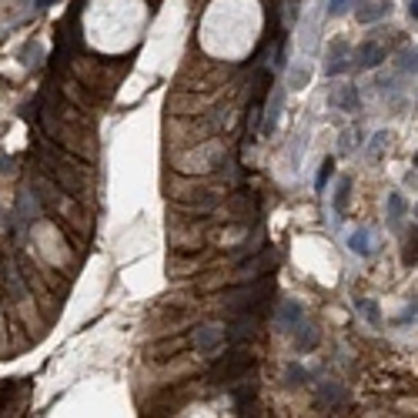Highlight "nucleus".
Masks as SVG:
<instances>
[{
    "instance_id": "3",
    "label": "nucleus",
    "mask_w": 418,
    "mask_h": 418,
    "mask_svg": "<svg viewBox=\"0 0 418 418\" xmlns=\"http://www.w3.org/2000/svg\"><path fill=\"white\" fill-rule=\"evenodd\" d=\"M218 355H221V351H218ZM251 368H254V351H251L247 345H231L228 351L218 358L214 375H211V378L218 381V385H228L231 378L245 375V372H251Z\"/></svg>"
},
{
    "instance_id": "24",
    "label": "nucleus",
    "mask_w": 418,
    "mask_h": 418,
    "mask_svg": "<svg viewBox=\"0 0 418 418\" xmlns=\"http://www.w3.org/2000/svg\"><path fill=\"white\" fill-rule=\"evenodd\" d=\"M388 141H392V137L385 131L375 134V137H372V148H368V157H372V161H381V154L388 151Z\"/></svg>"
},
{
    "instance_id": "23",
    "label": "nucleus",
    "mask_w": 418,
    "mask_h": 418,
    "mask_svg": "<svg viewBox=\"0 0 418 418\" xmlns=\"http://www.w3.org/2000/svg\"><path fill=\"white\" fill-rule=\"evenodd\" d=\"M308 77H311V67H308V64H298V67L288 74V87H291V91H302L304 84H308Z\"/></svg>"
},
{
    "instance_id": "12",
    "label": "nucleus",
    "mask_w": 418,
    "mask_h": 418,
    "mask_svg": "<svg viewBox=\"0 0 418 418\" xmlns=\"http://www.w3.org/2000/svg\"><path fill=\"white\" fill-rule=\"evenodd\" d=\"M328 104L331 107H338L345 114H358L361 111V94L355 84H342V87H335L331 94H328Z\"/></svg>"
},
{
    "instance_id": "4",
    "label": "nucleus",
    "mask_w": 418,
    "mask_h": 418,
    "mask_svg": "<svg viewBox=\"0 0 418 418\" xmlns=\"http://www.w3.org/2000/svg\"><path fill=\"white\" fill-rule=\"evenodd\" d=\"M278 265H281V251H275V247L251 251V254H245V261L234 268V281H254V278H265V275H271Z\"/></svg>"
},
{
    "instance_id": "17",
    "label": "nucleus",
    "mask_w": 418,
    "mask_h": 418,
    "mask_svg": "<svg viewBox=\"0 0 418 418\" xmlns=\"http://www.w3.org/2000/svg\"><path fill=\"white\" fill-rule=\"evenodd\" d=\"M348 247H351L358 258H372V254H375V238H372V231L355 228L351 234H348Z\"/></svg>"
},
{
    "instance_id": "8",
    "label": "nucleus",
    "mask_w": 418,
    "mask_h": 418,
    "mask_svg": "<svg viewBox=\"0 0 418 418\" xmlns=\"http://www.w3.org/2000/svg\"><path fill=\"white\" fill-rule=\"evenodd\" d=\"M194 348H198V355L214 358L225 348V324H198L194 328Z\"/></svg>"
},
{
    "instance_id": "15",
    "label": "nucleus",
    "mask_w": 418,
    "mask_h": 418,
    "mask_svg": "<svg viewBox=\"0 0 418 418\" xmlns=\"http://www.w3.org/2000/svg\"><path fill=\"white\" fill-rule=\"evenodd\" d=\"M405 214H408V201L401 198L399 191H392V194L385 198V225H388V228H401Z\"/></svg>"
},
{
    "instance_id": "19",
    "label": "nucleus",
    "mask_w": 418,
    "mask_h": 418,
    "mask_svg": "<svg viewBox=\"0 0 418 418\" xmlns=\"http://www.w3.org/2000/svg\"><path fill=\"white\" fill-rule=\"evenodd\" d=\"M348 198H351V177H342V181H338V191H335V214H345V211H348Z\"/></svg>"
},
{
    "instance_id": "7",
    "label": "nucleus",
    "mask_w": 418,
    "mask_h": 418,
    "mask_svg": "<svg viewBox=\"0 0 418 418\" xmlns=\"http://www.w3.org/2000/svg\"><path fill=\"white\" fill-rule=\"evenodd\" d=\"M385 58H388V51H385V44L375 37L361 40L358 47H351V67H365V71H375V67H381L385 64Z\"/></svg>"
},
{
    "instance_id": "16",
    "label": "nucleus",
    "mask_w": 418,
    "mask_h": 418,
    "mask_svg": "<svg viewBox=\"0 0 418 418\" xmlns=\"http://www.w3.org/2000/svg\"><path fill=\"white\" fill-rule=\"evenodd\" d=\"M275 304H278V302H275ZM298 318H304V304L295 302V298L281 302V304H278V311H275V322H278L281 331H291V324L298 322Z\"/></svg>"
},
{
    "instance_id": "13",
    "label": "nucleus",
    "mask_w": 418,
    "mask_h": 418,
    "mask_svg": "<svg viewBox=\"0 0 418 418\" xmlns=\"http://www.w3.org/2000/svg\"><path fill=\"white\" fill-rule=\"evenodd\" d=\"M388 14H392V0H358V10H355L358 24H378Z\"/></svg>"
},
{
    "instance_id": "1",
    "label": "nucleus",
    "mask_w": 418,
    "mask_h": 418,
    "mask_svg": "<svg viewBox=\"0 0 418 418\" xmlns=\"http://www.w3.org/2000/svg\"><path fill=\"white\" fill-rule=\"evenodd\" d=\"M40 164H44L47 177H51L64 194H71L74 201H84V194H87V174L91 171L77 161L74 154H67L64 148L54 151V148L47 144V148H40Z\"/></svg>"
},
{
    "instance_id": "20",
    "label": "nucleus",
    "mask_w": 418,
    "mask_h": 418,
    "mask_svg": "<svg viewBox=\"0 0 418 418\" xmlns=\"http://www.w3.org/2000/svg\"><path fill=\"white\" fill-rule=\"evenodd\" d=\"M278 10H281V7H278ZM298 14H302V0H285V10L278 14L281 27H295V24H298Z\"/></svg>"
},
{
    "instance_id": "14",
    "label": "nucleus",
    "mask_w": 418,
    "mask_h": 418,
    "mask_svg": "<svg viewBox=\"0 0 418 418\" xmlns=\"http://www.w3.org/2000/svg\"><path fill=\"white\" fill-rule=\"evenodd\" d=\"M345 401H348V392H345V385H338V381H322L318 385V405L322 408H342Z\"/></svg>"
},
{
    "instance_id": "9",
    "label": "nucleus",
    "mask_w": 418,
    "mask_h": 418,
    "mask_svg": "<svg viewBox=\"0 0 418 418\" xmlns=\"http://www.w3.org/2000/svg\"><path fill=\"white\" fill-rule=\"evenodd\" d=\"M291 342H295V351H315L318 345H322V331H318V324L308 322V318H298V322L291 324Z\"/></svg>"
},
{
    "instance_id": "18",
    "label": "nucleus",
    "mask_w": 418,
    "mask_h": 418,
    "mask_svg": "<svg viewBox=\"0 0 418 418\" xmlns=\"http://www.w3.org/2000/svg\"><path fill=\"white\" fill-rule=\"evenodd\" d=\"M415 60H418V54H415V47H401V54H399V77H408V74H415Z\"/></svg>"
},
{
    "instance_id": "26",
    "label": "nucleus",
    "mask_w": 418,
    "mask_h": 418,
    "mask_svg": "<svg viewBox=\"0 0 418 418\" xmlns=\"http://www.w3.org/2000/svg\"><path fill=\"white\" fill-rule=\"evenodd\" d=\"M401 261H405V268H415V228H412V234H408V241H405V251H401Z\"/></svg>"
},
{
    "instance_id": "22",
    "label": "nucleus",
    "mask_w": 418,
    "mask_h": 418,
    "mask_svg": "<svg viewBox=\"0 0 418 418\" xmlns=\"http://www.w3.org/2000/svg\"><path fill=\"white\" fill-rule=\"evenodd\" d=\"M331 174H335V157H324L322 168H318V177H315V191L322 194L328 188V181H331Z\"/></svg>"
},
{
    "instance_id": "10",
    "label": "nucleus",
    "mask_w": 418,
    "mask_h": 418,
    "mask_svg": "<svg viewBox=\"0 0 418 418\" xmlns=\"http://www.w3.org/2000/svg\"><path fill=\"white\" fill-rule=\"evenodd\" d=\"M225 388H228V395L234 399V405H238L241 412H245L247 405L254 401V395H258V381H254V375H251V372L238 375V378H231Z\"/></svg>"
},
{
    "instance_id": "25",
    "label": "nucleus",
    "mask_w": 418,
    "mask_h": 418,
    "mask_svg": "<svg viewBox=\"0 0 418 418\" xmlns=\"http://www.w3.org/2000/svg\"><path fill=\"white\" fill-rule=\"evenodd\" d=\"M358 311L365 315V322L368 324H375V328L381 324V315H378V308H375V302H358Z\"/></svg>"
},
{
    "instance_id": "6",
    "label": "nucleus",
    "mask_w": 418,
    "mask_h": 418,
    "mask_svg": "<svg viewBox=\"0 0 418 418\" xmlns=\"http://www.w3.org/2000/svg\"><path fill=\"white\" fill-rule=\"evenodd\" d=\"M324 77H342L351 71V44L342 37H335L324 51Z\"/></svg>"
},
{
    "instance_id": "30",
    "label": "nucleus",
    "mask_w": 418,
    "mask_h": 418,
    "mask_svg": "<svg viewBox=\"0 0 418 418\" xmlns=\"http://www.w3.org/2000/svg\"><path fill=\"white\" fill-rule=\"evenodd\" d=\"M58 0H34V10H47V7H54Z\"/></svg>"
},
{
    "instance_id": "21",
    "label": "nucleus",
    "mask_w": 418,
    "mask_h": 418,
    "mask_svg": "<svg viewBox=\"0 0 418 418\" xmlns=\"http://www.w3.org/2000/svg\"><path fill=\"white\" fill-rule=\"evenodd\" d=\"M304 381H311V372L302 368L298 361H291V365L285 368V385H304Z\"/></svg>"
},
{
    "instance_id": "5",
    "label": "nucleus",
    "mask_w": 418,
    "mask_h": 418,
    "mask_svg": "<svg viewBox=\"0 0 418 418\" xmlns=\"http://www.w3.org/2000/svg\"><path fill=\"white\" fill-rule=\"evenodd\" d=\"M258 331H261V315L238 311V315H231V322L225 324V345H247L258 338Z\"/></svg>"
},
{
    "instance_id": "11",
    "label": "nucleus",
    "mask_w": 418,
    "mask_h": 418,
    "mask_svg": "<svg viewBox=\"0 0 418 418\" xmlns=\"http://www.w3.org/2000/svg\"><path fill=\"white\" fill-rule=\"evenodd\" d=\"M281 111H285V87H275V94L268 97V107H261V134L265 137H275Z\"/></svg>"
},
{
    "instance_id": "28",
    "label": "nucleus",
    "mask_w": 418,
    "mask_h": 418,
    "mask_svg": "<svg viewBox=\"0 0 418 418\" xmlns=\"http://www.w3.org/2000/svg\"><path fill=\"white\" fill-rule=\"evenodd\" d=\"M401 324L405 322H415V304H408V308H405V311H401V318H399Z\"/></svg>"
},
{
    "instance_id": "27",
    "label": "nucleus",
    "mask_w": 418,
    "mask_h": 418,
    "mask_svg": "<svg viewBox=\"0 0 418 418\" xmlns=\"http://www.w3.org/2000/svg\"><path fill=\"white\" fill-rule=\"evenodd\" d=\"M351 3H358V0H328V14H331V17H342Z\"/></svg>"
},
{
    "instance_id": "29",
    "label": "nucleus",
    "mask_w": 418,
    "mask_h": 418,
    "mask_svg": "<svg viewBox=\"0 0 418 418\" xmlns=\"http://www.w3.org/2000/svg\"><path fill=\"white\" fill-rule=\"evenodd\" d=\"M408 20H412V24L418 20V0H408Z\"/></svg>"
},
{
    "instance_id": "2",
    "label": "nucleus",
    "mask_w": 418,
    "mask_h": 418,
    "mask_svg": "<svg viewBox=\"0 0 418 418\" xmlns=\"http://www.w3.org/2000/svg\"><path fill=\"white\" fill-rule=\"evenodd\" d=\"M278 302V285L275 278H254V281H238L234 291H225L221 295V308L228 315H238V311H251V315H271V308Z\"/></svg>"
}]
</instances>
